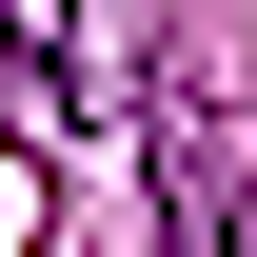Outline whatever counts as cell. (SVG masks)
<instances>
[{
	"label": "cell",
	"mask_w": 257,
	"mask_h": 257,
	"mask_svg": "<svg viewBox=\"0 0 257 257\" xmlns=\"http://www.w3.org/2000/svg\"><path fill=\"white\" fill-rule=\"evenodd\" d=\"M79 79H99V99L159 79V0H79Z\"/></svg>",
	"instance_id": "2"
},
{
	"label": "cell",
	"mask_w": 257,
	"mask_h": 257,
	"mask_svg": "<svg viewBox=\"0 0 257 257\" xmlns=\"http://www.w3.org/2000/svg\"><path fill=\"white\" fill-rule=\"evenodd\" d=\"M159 218H178V257H257V159H237L218 119L159 139Z\"/></svg>",
	"instance_id": "1"
}]
</instances>
